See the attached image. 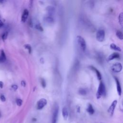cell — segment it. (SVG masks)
Segmentation results:
<instances>
[{
  "label": "cell",
  "mask_w": 123,
  "mask_h": 123,
  "mask_svg": "<svg viewBox=\"0 0 123 123\" xmlns=\"http://www.w3.org/2000/svg\"><path fill=\"white\" fill-rule=\"evenodd\" d=\"M106 94V89L104 83L102 82H100L99 83L98 90L96 94V97L97 98H99L102 96H105Z\"/></svg>",
  "instance_id": "1"
},
{
  "label": "cell",
  "mask_w": 123,
  "mask_h": 123,
  "mask_svg": "<svg viewBox=\"0 0 123 123\" xmlns=\"http://www.w3.org/2000/svg\"><path fill=\"white\" fill-rule=\"evenodd\" d=\"M76 38H77L78 45H79L81 49L84 51H85L86 48V41L84 39V38L80 36H78Z\"/></svg>",
  "instance_id": "2"
},
{
  "label": "cell",
  "mask_w": 123,
  "mask_h": 123,
  "mask_svg": "<svg viewBox=\"0 0 123 123\" xmlns=\"http://www.w3.org/2000/svg\"><path fill=\"white\" fill-rule=\"evenodd\" d=\"M58 112H59V106L57 104H55L54 107L53 113H52V123H57Z\"/></svg>",
  "instance_id": "3"
},
{
  "label": "cell",
  "mask_w": 123,
  "mask_h": 123,
  "mask_svg": "<svg viewBox=\"0 0 123 123\" xmlns=\"http://www.w3.org/2000/svg\"><path fill=\"white\" fill-rule=\"evenodd\" d=\"M105 31L103 29L98 30L96 34V38L99 42H102L105 38Z\"/></svg>",
  "instance_id": "4"
},
{
  "label": "cell",
  "mask_w": 123,
  "mask_h": 123,
  "mask_svg": "<svg viewBox=\"0 0 123 123\" xmlns=\"http://www.w3.org/2000/svg\"><path fill=\"white\" fill-rule=\"evenodd\" d=\"M47 104V100L44 98L40 99L37 102V107L38 110H41Z\"/></svg>",
  "instance_id": "5"
},
{
  "label": "cell",
  "mask_w": 123,
  "mask_h": 123,
  "mask_svg": "<svg viewBox=\"0 0 123 123\" xmlns=\"http://www.w3.org/2000/svg\"><path fill=\"white\" fill-rule=\"evenodd\" d=\"M122 65L121 63L116 62L113 64L111 67V70L115 73H119L122 71Z\"/></svg>",
  "instance_id": "6"
},
{
  "label": "cell",
  "mask_w": 123,
  "mask_h": 123,
  "mask_svg": "<svg viewBox=\"0 0 123 123\" xmlns=\"http://www.w3.org/2000/svg\"><path fill=\"white\" fill-rule=\"evenodd\" d=\"M117 103V101L116 100H114L111 104L110 107L109 108V109L108 110V112L109 113V114H110L111 116H112L113 115L114 111V109L116 107Z\"/></svg>",
  "instance_id": "7"
},
{
  "label": "cell",
  "mask_w": 123,
  "mask_h": 123,
  "mask_svg": "<svg viewBox=\"0 0 123 123\" xmlns=\"http://www.w3.org/2000/svg\"><path fill=\"white\" fill-rule=\"evenodd\" d=\"M28 14H29L28 11L27 9H25L23 12L22 17H21V20L23 22H25L26 21L28 16Z\"/></svg>",
  "instance_id": "8"
},
{
  "label": "cell",
  "mask_w": 123,
  "mask_h": 123,
  "mask_svg": "<svg viewBox=\"0 0 123 123\" xmlns=\"http://www.w3.org/2000/svg\"><path fill=\"white\" fill-rule=\"evenodd\" d=\"M114 79L116 83V86H117V90L118 94L119 96H121V93H122V89H121V86L120 85V83L118 80V79L117 77H114Z\"/></svg>",
  "instance_id": "9"
},
{
  "label": "cell",
  "mask_w": 123,
  "mask_h": 123,
  "mask_svg": "<svg viewBox=\"0 0 123 123\" xmlns=\"http://www.w3.org/2000/svg\"><path fill=\"white\" fill-rule=\"evenodd\" d=\"M119 58H120V55L118 53L114 52V53H113L112 54H111L108 57V58L107 59V60L108 61H110L112 60L115 59H118Z\"/></svg>",
  "instance_id": "10"
},
{
  "label": "cell",
  "mask_w": 123,
  "mask_h": 123,
  "mask_svg": "<svg viewBox=\"0 0 123 123\" xmlns=\"http://www.w3.org/2000/svg\"><path fill=\"white\" fill-rule=\"evenodd\" d=\"M6 60V56L5 53L3 49L0 50V63L4 62Z\"/></svg>",
  "instance_id": "11"
},
{
  "label": "cell",
  "mask_w": 123,
  "mask_h": 123,
  "mask_svg": "<svg viewBox=\"0 0 123 123\" xmlns=\"http://www.w3.org/2000/svg\"><path fill=\"white\" fill-rule=\"evenodd\" d=\"M90 68V69L93 71H95V72L96 73V74H97V77H98V79L99 80H100L101 79V74L97 70V69H96L95 67H94V66H90L89 67Z\"/></svg>",
  "instance_id": "12"
},
{
  "label": "cell",
  "mask_w": 123,
  "mask_h": 123,
  "mask_svg": "<svg viewBox=\"0 0 123 123\" xmlns=\"http://www.w3.org/2000/svg\"><path fill=\"white\" fill-rule=\"evenodd\" d=\"M62 116L65 120H66L68 116V112L67 109L66 107H63L62 110Z\"/></svg>",
  "instance_id": "13"
},
{
  "label": "cell",
  "mask_w": 123,
  "mask_h": 123,
  "mask_svg": "<svg viewBox=\"0 0 123 123\" xmlns=\"http://www.w3.org/2000/svg\"><path fill=\"white\" fill-rule=\"evenodd\" d=\"M86 111H87L91 115L94 114V112H95V111H94V109H93V106L92 105L89 103L87 105V109H86Z\"/></svg>",
  "instance_id": "14"
},
{
  "label": "cell",
  "mask_w": 123,
  "mask_h": 123,
  "mask_svg": "<svg viewBox=\"0 0 123 123\" xmlns=\"http://www.w3.org/2000/svg\"><path fill=\"white\" fill-rule=\"evenodd\" d=\"M110 48H111V49H113V50H116V51H121V50H122L119 47L117 46L116 45H115V44H113V43L111 44V45H110Z\"/></svg>",
  "instance_id": "15"
},
{
  "label": "cell",
  "mask_w": 123,
  "mask_h": 123,
  "mask_svg": "<svg viewBox=\"0 0 123 123\" xmlns=\"http://www.w3.org/2000/svg\"><path fill=\"white\" fill-rule=\"evenodd\" d=\"M47 11L48 12V13L49 15H51L52 14H53L54 13V8L52 7V6H49L47 7Z\"/></svg>",
  "instance_id": "16"
},
{
  "label": "cell",
  "mask_w": 123,
  "mask_h": 123,
  "mask_svg": "<svg viewBox=\"0 0 123 123\" xmlns=\"http://www.w3.org/2000/svg\"><path fill=\"white\" fill-rule=\"evenodd\" d=\"M116 36L120 39L122 40L123 38V33L121 31H119V30H118L117 31L116 33Z\"/></svg>",
  "instance_id": "17"
},
{
  "label": "cell",
  "mask_w": 123,
  "mask_h": 123,
  "mask_svg": "<svg viewBox=\"0 0 123 123\" xmlns=\"http://www.w3.org/2000/svg\"><path fill=\"white\" fill-rule=\"evenodd\" d=\"M123 12H121L119 15V22L120 23V24L122 26H123Z\"/></svg>",
  "instance_id": "18"
},
{
  "label": "cell",
  "mask_w": 123,
  "mask_h": 123,
  "mask_svg": "<svg viewBox=\"0 0 123 123\" xmlns=\"http://www.w3.org/2000/svg\"><path fill=\"white\" fill-rule=\"evenodd\" d=\"M45 20L46 21V22L48 23H52L53 22V18L50 16H47L45 19Z\"/></svg>",
  "instance_id": "19"
},
{
  "label": "cell",
  "mask_w": 123,
  "mask_h": 123,
  "mask_svg": "<svg viewBox=\"0 0 123 123\" xmlns=\"http://www.w3.org/2000/svg\"><path fill=\"white\" fill-rule=\"evenodd\" d=\"M35 28L37 29V30H39V31H43V28L42 27V26H41V25H40V24L39 23H36V24H35Z\"/></svg>",
  "instance_id": "20"
},
{
  "label": "cell",
  "mask_w": 123,
  "mask_h": 123,
  "mask_svg": "<svg viewBox=\"0 0 123 123\" xmlns=\"http://www.w3.org/2000/svg\"><path fill=\"white\" fill-rule=\"evenodd\" d=\"M79 93L81 95H85L87 93L86 90L85 88H80L79 90Z\"/></svg>",
  "instance_id": "21"
},
{
  "label": "cell",
  "mask_w": 123,
  "mask_h": 123,
  "mask_svg": "<svg viewBox=\"0 0 123 123\" xmlns=\"http://www.w3.org/2000/svg\"><path fill=\"white\" fill-rule=\"evenodd\" d=\"M8 32H5L4 33H3L1 36V38H2V39L4 41L5 40H6L7 38V37H8Z\"/></svg>",
  "instance_id": "22"
},
{
  "label": "cell",
  "mask_w": 123,
  "mask_h": 123,
  "mask_svg": "<svg viewBox=\"0 0 123 123\" xmlns=\"http://www.w3.org/2000/svg\"><path fill=\"white\" fill-rule=\"evenodd\" d=\"M24 47L27 49L28 50V52L29 53H31V50H32V49H31V46L29 45V44H25L24 45Z\"/></svg>",
  "instance_id": "23"
},
{
  "label": "cell",
  "mask_w": 123,
  "mask_h": 123,
  "mask_svg": "<svg viewBox=\"0 0 123 123\" xmlns=\"http://www.w3.org/2000/svg\"><path fill=\"white\" fill-rule=\"evenodd\" d=\"M16 104L18 106H21L22 104V103H23V101L21 99H20V98H17L16 99Z\"/></svg>",
  "instance_id": "24"
},
{
  "label": "cell",
  "mask_w": 123,
  "mask_h": 123,
  "mask_svg": "<svg viewBox=\"0 0 123 123\" xmlns=\"http://www.w3.org/2000/svg\"><path fill=\"white\" fill-rule=\"evenodd\" d=\"M41 85H42V87H43L44 88L45 87V86H46V82H45V80L44 79H43V78L41 79Z\"/></svg>",
  "instance_id": "25"
},
{
  "label": "cell",
  "mask_w": 123,
  "mask_h": 123,
  "mask_svg": "<svg viewBox=\"0 0 123 123\" xmlns=\"http://www.w3.org/2000/svg\"><path fill=\"white\" fill-rule=\"evenodd\" d=\"M12 89L13 90L15 91V90H16L17 89V88H18V86H17L16 85H12Z\"/></svg>",
  "instance_id": "26"
},
{
  "label": "cell",
  "mask_w": 123,
  "mask_h": 123,
  "mask_svg": "<svg viewBox=\"0 0 123 123\" xmlns=\"http://www.w3.org/2000/svg\"><path fill=\"white\" fill-rule=\"evenodd\" d=\"M0 100H1L2 102H4V101H5V100H6V98H5V96H4V95H2L0 96Z\"/></svg>",
  "instance_id": "27"
},
{
  "label": "cell",
  "mask_w": 123,
  "mask_h": 123,
  "mask_svg": "<svg viewBox=\"0 0 123 123\" xmlns=\"http://www.w3.org/2000/svg\"><path fill=\"white\" fill-rule=\"evenodd\" d=\"M21 85H22V86H25V85H26V83H25V81H23V80L22 81V82H21Z\"/></svg>",
  "instance_id": "28"
},
{
  "label": "cell",
  "mask_w": 123,
  "mask_h": 123,
  "mask_svg": "<svg viewBox=\"0 0 123 123\" xmlns=\"http://www.w3.org/2000/svg\"><path fill=\"white\" fill-rule=\"evenodd\" d=\"M3 86V83L2 81H0V88H2Z\"/></svg>",
  "instance_id": "29"
},
{
  "label": "cell",
  "mask_w": 123,
  "mask_h": 123,
  "mask_svg": "<svg viewBox=\"0 0 123 123\" xmlns=\"http://www.w3.org/2000/svg\"><path fill=\"white\" fill-rule=\"evenodd\" d=\"M3 22L0 20V28L2 27L3 26Z\"/></svg>",
  "instance_id": "30"
},
{
  "label": "cell",
  "mask_w": 123,
  "mask_h": 123,
  "mask_svg": "<svg viewBox=\"0 0 123 123\" xmlns=\"http://www.w3.org/2000/svg\"><path fill=\"white\" fill-rule=\"evenodd\" d=\"M0 116H1V114H0Z\"/></svg>",
  "instance_id": "31"
}]
</instances>
